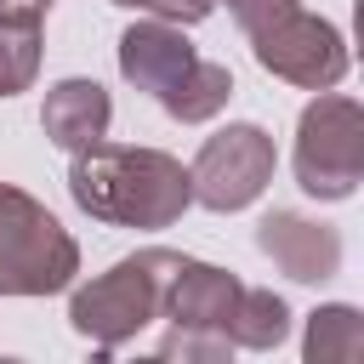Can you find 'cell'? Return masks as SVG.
Returning a JSON list of instances; mask_svg holds the SVG:
<instances>
[{"mask_svg": "<svg viewBox=\"0 0 364 364\" xmlns=\"http://www.w3.org/2000/svg\"><path fill=\"white\" fill-rule=\"evenodd\" d=\"M68 193L85 216L114 228H171L188 205V171L165 148H131V142H91L68 165Z\"/></svg>", "mask_w": 364, "mask_h": 364, "instance_id": "6da1fadb", "label": "cell"}, {"mask_svg": "<svg viewBox=\"0 0 364 364\" xmlns=\"http://www.w3.org/2000/svg\"><path fill=\"white\" fill-rule=\"evenodd\" d=\"M176 267H182V256L176 250H159V245L114 262L108 273H97L91 284H80L68 296V324L85 341H97V347H125L136 330H148L159 318L165 284H171Z\"/></svg>", "mask_w": 364, "mask_h": 364, "instance_id": "7a4b0ae2", "label": "cell"}, {"mask_svg": "<svg viewBox=\"0 0 364 364\" xmlns=\"http://www.w3.org/2000/svg\"><path fill=\"white\" fill-rule=\"evenodd\" d=\"M80 273L74 233L23 188L0 182V296H57Z\"/></svg>", "mask_w": 364, "mask_h": 364, "instance_id": "3957f363", "label": "cell"}, {"mask_svg": "<svg viewBox=\"0 0 364 364\" xmlns=\"http://www.w3.org/2000/svg\"><path fill=\"white\" fill-rule=\"evenodd\" d=\"M296 182L313 199H353L364 182V108L336 85L296 119Z\"/></svg>", "mask_w": 364, "mask_h": 364, "instance_id": "277c9868", "label": "cell"}, {"mask_svg": "<svg viewBox=\"0 0 364 364\" xmlns=\"http://www.w3.org/2000/svg\"><path fill=\"white\" fill-rule=\"evenodd\" d=\"M273 165H279L273 136L262 125L239 119V125H228V131H216V136L199 142V154L188 165V188H193V199L205 210L228 216V210H245V205H256L267 193Z\"/></svg>", "mask_w": 364, "mask_h": 364, "instance_id": "5b68a950", "label": "cell"}, {"mask_svg": "<svg viewBox=\"0 0 364 364\" xmlns=\"http://www.w3.org/2000/svg\"><path fill=\"white\" fill-rule=\"evenodd\" d=\"M250 51H256V63L267 74H279V80H290L301 91H330L347 74V40H341V28L324 23V17H313V11H301V6L284 11V17H273V23H262L250 34Z\"/></svg>", "mask_w": 364, "mask_h": 364, "instance_id": "8992f818", "label": "cell"}, {"mask_svg": "<svg viewBox=\"0 0 364 364\" xmlns=\"http://www.w3.org/2000/svg\"><path fill=\"white\" fill-rule=\"evenodd\" d=\"M256 250L296 284H324L341 273V233L301 210H267L256 222Z\"/></svg>", "mask_w": 364, "mask_h": 364, "instance_id": "52a82bcc", "label": "cell"}, {"mask_svg": "<svg viewBox=\"0 0 364 364\" xmlns=\"http://www.w3.org/2000/svg\"><path fill=\"white\" fill-rule=\"evenodd\" d=\"M188 68H193V46H188V34H182L176 23L148 17V23H131V28L119 34V74H125L136 91L165 97Z\"/></svg>", "mask_w": 364, "mask_h": 364, "instance_id": "ba28073f", "label": "cell"}, {"mask_svg": "<svg viewBox=\"0 0 364 364\" xmlns=\"http://www.w3.org/2000/svg\"><path fill=\"white\" fill-rule=\"evenodd\" d=\"M239 296H245V284H239L228 267L182 256V267H176V273H171V284H165V307H159V313H165L171 324H205V330H228V318H233Z\"/></svg>", "mask_w": 364, "mask_h": 364, "instance_id": "9c48e42d", "label": "cell"}, {"mask_svg": "<svg viewBox=\"0 0 364 364\" xmlns=\"http://www.w3.org/2000/svg\"><path fill=\"white\" fill-rule=\"evenodd\" d=\"M108 119H114V102L97 80H57L40 102V131L63 148V154H80L91 142L108 136Z\"/></svg>", "mask_w": 364, "mask_h": 364, "instance_id": "30bf717a", "label": "cell"}, {"mask_svg": "<svg viewBox=\"0 0 364 364\" xmlns=\"http://www.w3.org/2000/svg\"><path fill=\"white\" fill-rule=\"evenodd\" d=\"M301 358L307 364H358L364 358V313L347 301L313 307L307 336H301Z\"/></svg>", "mask_w": 364, "mask_h": 364, "instance_id": "8fae6325", "label": "cell"}, {"mask_svg": "<svg viewBox=\"0 0 364 364\" xmlns=\"http://www.w3.org/2000/svg\"><path fill=\"white\" fill-rule=\"evenodd\" d=\"M228 97H233V74L222 68V63H205V57H193V68L165 91V97H154L176 125H199V119H210V114H222L228 108Z\"/></svg>", "mask_w": 364, "mask_h": 364, "instance_id": "7c38bea8", "label": "cell"}, {"mask_svg": "<svg viewBox=\"0 0 364 364\" xmlns=\"http://www.w3.org/2000/svg\"><path fill=\"white\" fill-rule=\"evenodd\" d=\"M284 336H290V307H284V296H273V290H245L239 307H233V318H228V341H233V347H250V353H273Z\"/></svg>", "mask_w": 364, "mask_h": 364, "instance_id": "4fadbf2b", "label": "cell"}, {"mask_svg": "<svg viewBox=\"0 0 364 364\" xmlns=\"http://www.w3.org/2000/svg\"><path fill=\"white\" fill-rule=\"evenodd\" d=\"M40 74V28H6L0 23V97L28 91Z\"/></svg>", "mask_w": 364, "mask_h": 364, "instance_id": "5bb4252c", "label": "cell"}, {"mask_svg": "<svg viewBox=\"0 0 364 364\" xmlns=\"http://www.w3.org/2000/svg\"><path fill=\"white\" fill-rule=\"evenodd\" d=\"M228 330H205V324H171V336L159 341V358H228Z\"/></svg>", "mask_w": 364, "mask_h": 364, "instance_id": "9a60e30c", "label": "cell"}, {"mask_svg": "<svg viewBox=\"0 0 364 364\" xmlns=\"http://www.w3.org/2000/svg\"><path fill=\"white\" fill-rule=\"evenodd\" d=\"M114 6H131V11H154L165 23H205L216 11V0H114Z\"/></svg>", "mask_w": 364, "mask_h": 364, "instance_id": "2e32d148", "label": "cell"}, {"mask_svg": "<svg viewBox=\"0 0 364 364\" xmlns=\"http://www.w3.org/2000/svg\"><path fill=\"white\" fill-rule=\"evenodd\" d=\"M301 0H228V11H233V23L245 28V34H256L262 23H273V17H284V11H296Z\"/></svg>", "mask_w": 364, "mask_h": 364, "instance_id": "e0dca14e", "label": "cell"}, {"mask_svg": "<svg viewBox=\"0 0 364 364\" xmlns=\"http://www.w3.org/2000/svg\"><path fill=\"white\" fill-rule=\"evenodd\" d=\"M46 11H51V0H0V23L6 28H40Z\"/></svg>", "mask_w": 364, "mask_h": 364, "instance_id": "ac0fdd59", "label": "cell"}]
</instances>
